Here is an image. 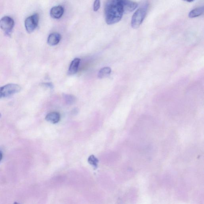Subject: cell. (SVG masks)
Masks as SVG:
<instances>
[{"instance_id": "cell-1", "label": "cell", "mask_w": 204, "mask_h": 204, "mask_svg": "<svg viewBox=\"0 0 204 204\" xmlns=\"http://www.w3.org/2000/svg\"><path fill=\"white\" fill-rule=\"evenodd\" d=\"M124 13L121 2L117 0H107L105 6L106 22L108 25L119 22Z\"/></svg>"}, {"instance_id": "cell-2", "label": "cell", "mask_w": 204, "mask_h": 204, "mask_svg": "<svg viewBox=\"0 0 204 204\" xmlns=\"http://www.w3.org/2000/svg\"><path fill=\"white\" fill-rule=\"evenodd\" d=\"M147 6L139 8L133 14L131 20V26L134 29L138 28L143 22L147 14Z\"/></svg>"}, {"instance_id": "cell-3", "label": "cell", "mask_w": 204, "mask_h": 204, "mask_svg": "<svg viewBox=\"0 0 204 204\" xmlns=\"http://www.w3.org/2000/svg\"><path fill=\"white\" fill-rule=\"evenodd\" d=\"M21 87L16 84H8L0 87V99L7 97L18 93L21 90Z\"/></svg>"}, {"instance_id": "cell-4", "label": "cell", "mask_w": 204, "mask_h": 204, "mask_svg": "<svg viewBox=\"0 0 204 204\" xmlns=\"http://www.w3.org/2000/svg\"><path fill=\"white\" fill-rule=\"evenodd\" d=\"M14 25V20L11 17L5 16L0 20V28L7 36H10Z\"/></svg>"}, {"instance_id": "cell-5", "label": "cell", "mask_w": 204, "mask_h": 204, "mask_svg": "<svg viewBox=\"0 0 204 204\" xmlns=\"http://www.w3.org/2000/svg\"><path fill=\"white\" fill-rule=\"evenodd\" d=\"M39 20V14L36 13L26 18L25 26L28 33L33 32L38 26Z\"/></svg>"}, {"instance_id": "cell-6", "label": "cell", "mask_w": 204, "mask_h": 204, "mask_svg": "<svg viewBox=\"0 0 204 204\" xmlns=\"http://www.w3.org/2000/svg\"><path fill=\"white\" fill-rule=\"evenodd\" d=\"M121 2L123 8L124 12H132L136 9L138 6L137 2L131 0H117Z\"/></svg>"}, {"instance_id": "cell-7", "label": "cell", "mask_w": 204, "mask_h": 204, "mask_svg": "<svg viewBox=\"0 0 204 204\" xmlns=\"http://www.w3.org/2000/svg\"><path fill=\"white\" fill-rule=\"evenodd\" d=\"M64 9L62 6L53 7L50 10V15L52 18L59 19L63 15Z\"/></svg>"}, {"instance_id": "cell-8", "label": "cell", "mask_w": 204, "mask_h": 204, "mask_svg": "<svg viewBox=\"0 0 204 204\" xmlns=\"http://www.w3.org/2000/svg\"><path fill=\"white\" fill-rule=\"evenodd\" d=\"M61 37V36L59 33H52L47 38V43L50 46H56L60 42Z\"/></svg>"}, {"instance_id": "cell-9", "label": "cell", "mask_w": 204, "mask_h": 204, "mask_svg": "<svg viewBox=\"0 0 204 204\" xmlns=\"http://www.w3.org/2000/svg\"><path fill=\"white\" fill-rule=\"evenodd\" d=\"M81 60L79 58H76L72 61L69 66L68 73L69 75H74L77 72L78 68L80 64Z\"/></svg>"}, {"instance_id": "cell-10", "label": "cell", "mask_w": 204, "mask_h": 204, "mask_svg": "<svg viewBox=\"0 0 204 204\" xmlns=\"http://www.w3.org/2000/svg\"><path fill=\"white\" fill-rule=\"evenodd\" d=\"M45 118L47 121L53 124H56L60 121V116L57 112H52L47 114Z\"/></svg>"}, {"instance_id": "cell-11", "label": "cell", "mask_w": 204, "mask_h": 204, "mask_svg": "<svg viewBox=\"0 0 204 204\" xmlns=\"http://www.w3.org/2000/svg\"><path fill=\"white\" fill-rule=\"evenodd\" d=\"M204 13V7H199L195 8L190 11L189 14V17L190 18L200 16Z\"/></svg>"}, {"instance_id": "cell-12", "label": "cell", "mask_w": 204, "mask_h": 204, "mask_svg": "<svg viewBox=\"0 0 204 204\" xmlns=\"http://www.w3.org/2000/svg\"><path fill=\"white\" fill-rule=\"evenodd\" d=\"M111 72V69L110 67H106L101 68L100 70L98 73V77L102 79L104 77L109 76Z\"/></svg>"}, {"instance_id": "cell-13", "label": "cell", "mask_w": 204, "mask_h": 204, "mask_svg": "<svg viewBox=\"0 0 204 204\" xmlns=\"http://www.w3.org/2000/svg\"><path fill=\"white\" fill-rule=\"evenodd\" d=\"M63 97L66 103L69 105L74 103L76 100V97L70 94H63Z\"/></svg>"}, {"instance_id": "cell-14", "label": "cell", "mask_w": 204, "mask_h": 204, "mask_svg": "<svg viewBox=\"0 0 204 204\" xmlns=\"http://www.w3.org/2000/svg\"><path fill=\"white\" fill-rule=\"evenodd\" d=\"M88 162H89L90 164L92 165L94 167L97 168L99 161H98L97 159L95 157V156L92 155L89 157Z\"/></svg>"}, {"instance_id": "cell-15", "label": "cell", "mask_w": 204, "mask_h": 204, "mask_svg": "<svg viewBox=\"0 0 204 204\" xmlns=\"http://www.w3.org/2000/svg\"><path fill=\"white\" fill-rule=\"evenodd\" d=\"M101 5V0H95L93 5V10L94 11H97L99 9Z\"/></svg>"}, {"instance_id": "cell-16", "label": "cell", "mask_w": 204, "mask_h": 204, "mask_svg": "<svg viewBox=\"0 0 204 204\" xmlns=\"http://www.w3.org/2000/svg\"><path fill=\"white\" fill-rule=\"evenodd\" d=\"M2 154L1 151H0V162L2 160Z\"/></svg>"}, {"instance_id": "cell-17", "label": "cell", "mask_w": 204, "mask_h": 204, "mask_svg": "<svg viewBox=\"0 0 204 204\" xmlns=\"http://www.w3.org/2000/svg\"><path fill=\"white\" fill-rule=\"evenodd\" d=\"M183 1H186L187 2H193V1H194V0H183Z\"/></svg>"}, {"instance_id": "cell-18", "label": "cell", "mask_w": 204, "mask_h": 204, "mask_svg": "<svg viewBox=\"0 0 204 204\" xmlns=\"http://www.w3.org/2000/svg\"><path fill=\"white\" fill-rule=\"evenodd\" d=\"M1 113H0V117H1Z\"/></svg>"}]
</instances>
